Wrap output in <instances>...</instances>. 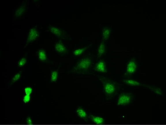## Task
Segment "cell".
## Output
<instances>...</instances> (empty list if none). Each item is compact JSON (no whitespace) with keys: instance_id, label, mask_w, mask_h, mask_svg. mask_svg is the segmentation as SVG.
<instances>
[{"instance_id":"20","label":"cell","mask_w":166,"mask_h":125,"mask_svg":"<svg viewBox=\"0 0 166 125\" xmlns=\"http://www.w3.org/2000/svg\"><path fill=\"white\" fill-rule=\"evenodd\" d=\"M27 63V59L25 57H23L18 62V66L19 67H22L24 66Z\"/></svg>"},{"instance_id":"14","label":"cell","mask_w":166,"mask_h":125,"mask_svg":"<svg viewBox=\"0 0 166 125\" xmlns=\"http://www.w3.org/2000/svg\"><path fill=\"white\" fill-rule=\"evenodd\" d=\"M38 56L39 59L42 62H45L47 59L46 53L44 50L40 49L38 52Z\"/></svg>"},{"instance_id":"7","label":"cell","mask_w":166,"mask_h":125,"mask_svg":"<svg viewBox=\"0 0 166 125\" xmlns=\"http://www.w3.org/2000/svg\"><path fill=\"white\" fill-rule=\"evenodd\" d=\"M94 70L96 71L102 73H106L107 72L106 63L104 60H100L96 64Z\"/></svg>"},{"instance_id":"4","label":"cell","mask_w":166,"mask_h":125,"mask_svg":"<svg viewBox=\"0 0 166 125\" xmlns=\"http://www.w3.org/2000/svg\"><path fill=\"white\" fill-rule=\"evenodd\" d=\"M133 95L131 93H124L120 95L118 101L117 106H125L128 105L132 100Z\"/></svg>"},{"instance_id":"9","label":"cell","mask_w":166,"mask_h":125,"mask_svg":"<svg viewBox=\"0 0 166 125\" xmlns=\"http://www.w3.org/2000/svg\"><path fill=\"white\" fill-rule=\"evenodd\" d=\"M106 51V45L104 41H102L101 43L100 44V46L98 47V50L97 57L98 58H100L105 53Z\"/></svg>"},{"instance_id":"16","label":"cell","mask_w":166,"mask_h":125,"mask_svg":"<svg viewBox=\"0 0 166 125\" xmlns=\"http://www.w3.org/2000/svg\"><path fill=\"white\" fill-rule=\"evenodd\" d=\"M91 46H92V44L89 45L85 47L82 48H80V49H76L73 52L74 55L75 56H78L81 55L83 53H84L86 50L89 49V48Z\"/></svg>"},{"instance_id":"19","label":"cell","mask_w":166,"mask_h":125,"mask_svg":"<svg viewBox=\"0 0 166 125\" xmlns=\"http://www.w3.org/2000/svg\"><path fill=\"white\" fill-rule=\"evenodd\" d=\"M20 76H21V73L20 72L16 73L12 79V81H11V83H10V85H12L13 83L19 80L20 78Z\"/></svg>"},{"instance_id":"23","label":"cell","mask_w":166,"mask_h":125,"mask_svg":"<svg viewBox=\"0 0 166 125\" xmlns=\"http://www.w3.org/2000/svg\"><path fill=\"white\" fill-rule=\"evenodd\" d=\"M27 124L29 125H31L33 124V122L31 118L30 117H27V120H26Z\"/></svg>"},{"instance_id":"21","label":"cell","mask_w":166,"mask_h":125,"mask_svg":"<svg viewBox=\"0 0 166 125\" xmlns=\"http://www.w3.org/2000/svg\"><path fill=\"white\" fill-rule=\"evenodd\" d=\"M25 92L26 95H31L32 92V89L30 87H27L25 89Z\"/></svg>"},{"instance_id":"18","label":"cell","mask_w":166,"mask_h":125,"mask_svg":"<svg viewBox=\"0 0 166 125\" xmlns=\"http://www.w3.org/2000/svg\"><path fill=\"white\" fill-rule=\"evenodd\" d=\"M58 76V72L57 71H54L51 72V82H55L57 81Z\"/></svg>"},{"instance_id":"22","label":"cell","mask_w":166,"mask_h":125,"mask_svg":"<svg viewBox=\"0 0 166 125\" xmlns=\"http://www.w3.org/2000/svg\"><path fill=\"white\" fill-rule=\"evenodd\" d=\"M31 100V97L29 95H25L24 97L23 102L24 103H27L29 102Z\"/></svg>"},{"instance_id":"12","label":"cell","mask_w":166,"mask_h":125,"mask_svg":"<svg viewBox=\"0 0 166 125\" xmlns=\"http://www.w3.org/2000/svg\"><path fill=\"white\" fill-rule=\"evenodd\" d=\"M89 118L92 120V122H93L97 125H101V124L105 123V119L101 117H97V116H94L93 115H90Z\"/></svg>"},{"instance_id":"10","label":"cell","mask_w":166,"mask_h":125,"mask_svg":"<svg viewBox=\"0 0 166 125\" xmlns=\"http://www.w3.org/2000/svg\"><path fill=\"white\" fill-rule=\"evenodd\" d=\"M123 82L127 85L131 86H142L143 87H146V85L142 84L141 83L133 80L124 79L123 80Z\"/></svg>"},{"instance_id":"8","label":"cell","mask_w":166,"mask_h":125,"mask_svg":"<svg viewBox=\"0 0 166 125\" xmlns=\"http://www.w3.org/2000/svg\"><path fill=\"white\" fill-rule=\"evenodd\" d=\"M55 49L57 52L61 54H66L68 52L66 47L60 41L56 43L55 45Z\"/></svg>"},{"instance_id":"3","label":"cell","mask_w":166,"mask_h":125,"mask_svg":"<svg viewBox=\"0 0 166 125\" xmlns=\"http://www.w3.org/2000/svg\"><path fill=\"white\" fill-rule=\"evenodd\" d=\"M138 68V64L135 58H133L129 60L127 64L126 71L124 76L126 77L131 76L135 73Z\"/></svg>"},{"instance_id":"1","label":"cell","mask_w":166,"mask_h":125,"mask_svg":"<svg viewBox=\"0 0 166 125\" xmlns=\"http://www.w3.org/2000/svg\"><path fill=\"white\" fill-rule=\"evenodd\" d=\"M98 79L103 83L104 91L108 99L113 98L119 90V85L110 79L103 76H97Z\"/></svg>"},{"instance_id":"15","label":"cell","mask_w":166,"mask_h":125,"mask_svg":"<svg viewBox=\"0 0 166 125\" xmlns=\"http://www.w3.org/2000/svg\"><path fill=\"white\" fill-rule=\"evenodd\" d=\"M25 8H26L25 5H22L20 6L15 12V16L16 17H19V16L22 15V14H23L24 12H25Z\"/></svg>"},{"instance_id":"6","label":"cell","mask_w":166,"mask_h":125,"mask_svg":"<svg viewBox=\"0 0 166 125\" xmlns=\"http://www.w3.org/2000/svg\"><path fill=\"white\" fill-rule=\"evenodd\" d=\"M49 30L53 34L59 38H64V39L68 38V37L66 35V33L59 28L50 26L49 27Z\"/></svg>"},{"instance_id":"13","label":"cell","mask_w":166,"mask_h":125,"mask_svg":"<svg viewBox=\"0 0 166 125\" xmlns=\"http://www.w3.org/2000/svg\"><path fill=\"white\" fill-rule=\"evenodd\" d=\"M76 113L78 116L82 119L85 120H87V115L85 111L81 107H79L76 110Z\"/></svg>"},{"instance_id":"17","label":"cell","mask_w":166,"mask_h":125,"mask_svg":"<svg viewBox=\"0 0 166 125\" xmlns=\"http://www.w3.org/2000/svg\"><path fill=\"white\" fill-rule=\"evenodd\" d=\"M147 88H148L149 89H150L153 92H154L155 93L159 95H163V92L161 91L160 88H158V87H152V86H148L147 85L146 86Z\"/></svg>"},{"instance_id":"11","label":"cell","mask_w":166,"mask_h":125,"mask_svg":"<svg viewBox=\"0 0 166 125\" xmlns=\"http://www.w3.org/2000/svg\"><path fill=\"white\" fill-rule=\"evenodd\" d=\"M111 32V29L109 27H105L103 28L102 31V37H103V40L107 41L109 39L110 36V34Z\"/></svg>"},{"instance_id":"2","label":"cell","mask_w":166,"mask_h":125,"mask_svg":"<svg viewBox=\"0 0 166 125\" xmlns=\"http://www.w3.org/2000/svg\"><path fill=\"white\" fill-rule=\"evenodd\" d=\"M92 64V59L90 57H84L77 63L73 69L71 70L70 72L74 73L85 74L89 71Z\"/></svg>"},{"instance_id":"5","label":"cell","mask_w":166,"mask_h":125,"mask_svg":"<svg viewBox=\"0 0 166 125\" xmlns=\"http://www.w3.org/2000/svg\"><path fill=\"white\" fill-rule=\"evenodd\" d=\"M39 34L37 29L36 28H32L29 31L28 35L26 46H27L28 44L36 40L39 37Z\"/></svg>"}]
</instances>
